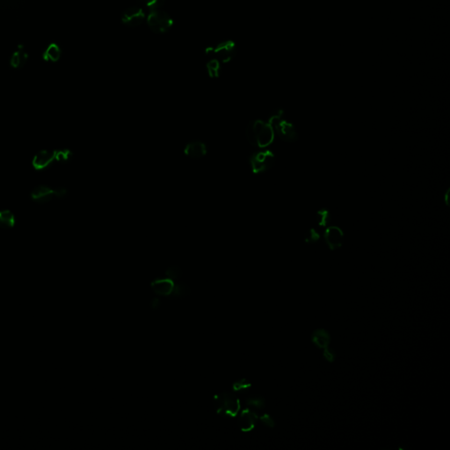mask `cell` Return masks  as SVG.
I'll use <instances>...</instances> for the list:
<instances>
[{"instance_id": "6da1fadb", "label": "cell", "mask_w": 450, "mask_h": 450, "mask_svg": "<svg viewBox=\"0 0 450 450\" xmlns=\"http://www.w3.org/2000/svg\"><path fill=\"white\" fill-rule=\"evenodd\" d=\"M245 133L249 143L261 148L268 146L275 138V131L270 124L262 121L250 122Z\"/></svg>"}, {"instance_id": "7a4b0ae2", "label": "cell", "mask_w": 450, "mask_h": 450, "mask_svg": "<svg viewBox=\"0 0 450 450\" xmlns=\"http://www.w3.org/2000/svg\"><path fill=\"white\" fill-rule=\"evenodd\" d=\"M269 124L274 131L277 133L281 139L288 143H294L298 139L297 129L295 125L288 122V119L284 116L283 112L279 110L275 112L269 120Z\"/></svg>"}, {"instance_id": "3957f363", "label": "cell", "mask_w": 450, "mask_h": 450, "mask_svg": "<svg viewBox=\"0 0 450 450\" xmlns=\"http://www.w3.org/2000/svg\"><path fill=\"white\" fill-rule=\"evenodd\" d=\"M145 22L151 31L157 34H165L170 31L174 24L171 15L162 9L150 11Z\"/></svg>"}, {"instance_id": "277c9868", "label": "cell", "mask_w": 450, "mask_h": 450, "mask_svg": "<svg viewBox=\"0 0 450 450\" xmlns=\"http://www.w3.org/2000/svg\"><path fill=\"white\" fill-rule=\"evenodd\" d=\"M237 46L231 40L221 41L216 45L209 46L205 50L208 57H216L221 63H227L234 57Z\"/></svg>"}, {"instance_id": "5b68a950", "label": "cell", "mask_w": 450, "mask_h": 450, "mask_svg": "<svg viewBox=\"0 0 450 450\" xmlns=\"http://www.w3.org/2000/svg\"><path fill=\"white\" fill-rule=\"evenodd\" d=\"M67 194V190L63 187H57L56 188H50V186L40 185L32 190L30 197L34 202L40 204H45L55 198H62Z\"/></svg>"}, {"instance_id": "8992f818", "label": "cell", "mask_w": 450, "mask_h": 450, "mask_svg": "<svg viewBox=\"0 0 450 450\" xmlns=\"http://www.w3.org/2000/svg\"><path fill=\"white\" fill-rule=\"evenodd\" d=\"M217 412L225 416H235L239 410V399L230 393H222L215 397Z\"/></svg>"}, {"instance_id": "52a82bcc", "label": "cell", "mask_w": 450, "mask_h": 450, "mask_svg": "<svg viewBox=\"0 0 450 450\" xmlns=\"http://www.w3.org/2000/svg\"><path fill=\"white\" fill-rule=\"evenodd\" d=\"M275 160L274 153L269 150H263L253 154L250 159V164L253 172L261 173L268 171L274 166Z\"/></svg>"}, {"instance_id": "ba28073f", "label": "cell", "mask_w": 450, "mask_h": 450, "mask_svg": "<svg viewBox=\"0 0 450 450\" xmlns=\"http://www.w3.org/2000/svg\"><path fill=\"white\" fill-rule=\"evenodd\" d=\"M147 14L145 10L139 5L128 7L122 12L121 21L127 27H137L141 26L146 20Z\"/></svg>"}, {"instance_id": "9c48e42d", "label": "cell", "mask_w": 450, "mask_h": 450, "mask_svg": "<svg viewBox=\"0 0 450 450\" xmlns=\"http://www.w3.org/2000/svg\"><path fill=\"white\" fill-rule=\"evenodd\" d=\"M56 163V151L42 150L32 159V167L37 171H43Z\"/></svg>"}, {"instance_id": "30bf717a", "label": "cell", "mask_w": 450, "mask_h": 450, "mask_svg": "<svg viewBox=\"0 0 450 450\" xmlns=\"http://www.w3.org/2000/svg\"><path fill=\"white\" fill-rule=\"evenodd\" d=\"M324 239L329 247L332 250L340 247L344 239L342 230L336 226L329 227L328 229H326L324 231Z\"/></svg>"}, {"instance_id": "8fae6325", "label": "cell", "mask_w": 450, "mask_h": 450, "mask_svg": "<svg viewBox=\"0 0 450 450\" xmlns=\"http://www.w3.org/2000/svg\"><path fill=\"white\" fill-rule=\"evenodd\" d=\"M206 152H207L206 145L200 141L191 142L189 144H187L185 148V154L188 157L194 158V159L203 158L206 155Z\"/></svg>"}, {"instance_id": "7c38bea8", "label": "cell", "mask_w": 450, "mask_h": 450, "mask_svg": "<svg viewBox=\"0 0 450 450\" xmlns=\"http://www.w3.org/2000/svg\"><path fill=\"white\" fill-rule=\"evenodd\" d=\"M257 420V416L251 410H244L239 418V424L244 431L251 430Z\"/></svg>"}, {"instance_id": "4fadbf2b", "label": "cell", "mask_w": 450, "mask_h": 450, "mask_svg": "<svg viewBox=\"0 0 450 450\" xmlns=\"http://www.w3.org/2000/svg\"><path fill=\"white\" fill-rule=\"evenodd\" d=\"M16 219L14 213L9 209L0 210V228L4 230L13 229L15 226Z\"/></svg>"}, {"instance_id": "5bb4252c", "label": "cell", "mask_w": 450, "mask_h": 450, "mask_svg": "<svg viewBox=\"0 0 450 450\" xmlns=\"http://www.w3.org/2000/svg\"><path fill=\"white\" fill-rule=\"evenodd\" d=\"M28 55L23 50V46H19V50L15 51L11 58V66L15 69L21 68L27 63Z\"/></svg>"}, {"instance_id": "9a60e30c", "label": "cell", "mask_w": 450, "mask_h": 450, "mask_svg": "<svg viewBox=\"0 0 450 450\" xmlns=\"http://www.w3.org/2000/svg\"><path fill=\"white\" fill-rule=\"evenodd\" d=\"M61 54H62V51H61V49L59 48V46L56 44V43H51L47 48V50L44 51V53L42 55V57L45 61L56 63L61 57Z\"/></svg>"}, {"instance_id": "2e32d148", "label": "cell", "mask_w": 450, "mask_h": 450, "mask_svg": "<svg viewBox=\"0 0 450 450\" xmlns=\"http://www.w3.org/2000/svg\"><path fill=\"white\" fill-rule=\"evenodd\" d=\"M312 340L318 347L325 348L328 347L330 343V335L324 330H317L315 333H313Z\"/></svg>"}, {"instance_id": "e0dca14e", "label": "cell", "mask_w": 450, "mask_h": 450, "mask_svg": "<svg viewBox=\"0 0 450 450\" xmlns=\"http://www.w3.org/2000/svg\"><path fill=\"white\" fill-rule=\"evenodd\" d=\"M221 63L216 57H209L206 63L207 74L210 77H217L220 75Z\"/></svg>"}, {"instance_id": "ac0fdd59", "label": "cell", "mask_w": 450, "mask_h": 450, "mask_svg": "<svg viewBox=\"0 0 450 450\" xmlns=\"http://www.w3.org/2000/svg\"><path fill=\"white\" fill-rule=\"evenodd\" d=\"M165 4L166 0H137V5L144 10H148L149 12L161 9Z\"/></svg>"}, {"instance_id": "d6986e66", "label": "cell", "mask_w": 450, "mask_h": 450, "mask_svg": "<svg viewBox=\"0 0 450 450\" xmlns=\"http://www.w3.org/2000/svg\"><path fill=\"white\" fill-rule=\"evenodd\" d=\"M153 289L156 292L161 295H168L172 292L173 286L170 281H166V280H159L158 281H155L152 284Z\"/></svg>"}, {"instance_id": "ffe728a7", "label": "cell", "mask_w": 450, "mask_h": 450, "mask_svg": "<svg viewBox=\"0 0 450 450\" xmlns=\"http://www.w3.org/2000/svg\"><path fill=\"white\" fill-rule=\"evenodd\" d=\"M56 151V162L64 163L67 162L70 159H72V152L70 150H57Z\"/></svg>"}, {"instance_id": "44dd1931", "label": "cell", "mask_w": 450, "mask_h": 450, "mask_svg": "<svg viewBox=\"0 0 450 450\" xmlns=\"http://www.w3.org/2000/svg\"><path fill=\"white\" fill-rule=\"evenodd\" d=\"M247 404L251 407H254L256 409H261L265 405V402L261 397L254 396V397H251L248 399Z\"/></svg>"}, {"instance_id": "7402d4cb", "label": "cell", "mask_w": 450, "mask_h": 450, "mask_svg": "<svg viewBox=\"0 0 450 450\" xmlns=\"http://www.w3.org/2000/svg\"><path fill=\"white\" fill-rule=\"evenodd\" d=\"M318 223L319 225H325L328 223L329 220V213L325 210H322V211H319L318 213Z\"/></svg>"}, {"instance_id": "603a6c76", "label": "cell", "mask_w": 450, "mask_h": 450, "mask_svg": "<svg viewBox=\"0 0 450 450\" xmlns=\"http://www.w3.org/2000/svg\"><path fill=\"white\" fill-rule=\"evenodd\" d=\"M319 239V235L317 233V231L313 229H311V230H309V232L307 233L306 235V241L307 242H310V243H312V242H315L318 239Z\"/></svg>"}, {"instance_id": "cb8c5ba5", "label": "cell", "mask_w": 450, "mask_h": 450, "mask_svg": "<svg viewBox=\"0 0 450 450\" xmlns=\"http://www.w3.org/2000/svg\"><path fill=\"white\" fill-rule=\"evenodd\" d=\"M180 272L181 271H180L179 267L171 266L167 271V274L169 277H171V278H178V277H180Z\"/></svg>"}, {"instance_id": "d4e9b609", "label": "cell", "mask_w": 450, "mask_h": 450, "mask_svg": "<svg viewBox=\"0 0 450 450\" xmlns=\"http://www.w3.org/2000/svg\"><path fill=\"white\" fill-rule=\"evenodd\" d=\"M324 356L325 357L326 360H328L329 361H333V359L335 358V354H334V352H333V350L326 348L324 353Z\"/></svg>"}, {"instance_id": "484cf974", "label": "cell", "mask_w": 450, "mask_h": 450, "mask_svg": "<svg viewBox=\"0 0 450 450\" xmlns=\"http://www.w3.org/2000/svg\"><path fill=\"white\" fill-rule=\"evenodd\" d=\"M261 420L263 423L266 424V426H269V427H273L274 426V421L273 419H271L270 416L268 415H265L263 417H261Z\"/></svg>"}]
</instances>
